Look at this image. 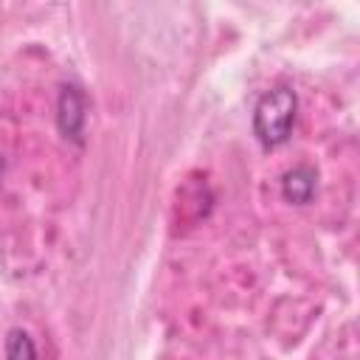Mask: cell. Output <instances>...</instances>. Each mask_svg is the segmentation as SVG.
Instances as JSON below:
<instances>
[{
    "label": "cell",
    "instance_id": "1",
    "mask_svg": "<svg viewBox=\"0 0 360 360\" xmlns=\"http://www.w3.org/2000/svg\"><path fill=\"white\" fill-rule=\"evenodd\" d=\"M295 110H298V98L290 87L267 90L253 110V132L259 143L267 149L284 143L295 124Z\"/></svg>",
    "mask_w": 360,
    "mask_h": 360
},
{
    "label": "cell",
    "instance_id": "2",
    "mask_svg": "<svg viewBox=\"0 0 360 360\" xmlns=\"http://www.w3.org/2000/svg\"><path fill=\"white\" fill-rule=\"evenodd\" d=\"M56 124H59V132L65 138L82 143L84 124H87V98H84L82 87L65 84L59 90V98H56Z\"/></svg>",
    "mask_w": 360,
    "mask_h": 360
},
{
    "label": "cell",
    "instance_id": "3",
    "mask_svg": "<svg viewBox=\"0 0 360 360\" xmlns=\"http://www.w3.org/2000/svg\"><path fill=\"white\" fill-rule=\"evenodd\" d=\"M315 186H318V174L312 166H295L284 174L281 180V194L287 202H295V205H304L312 200L315 194Z\"/></svg>",
    "mask_w": 360,
    "mask_h": 360
},
{
    "label": "cell",
    "instance_id": "4",
    "mask_svg": "<svg viewBox=\"0 0 360 360\" xmlns=\"http://www.w3.org/2000/svg\"><path fill=\"white\" fill-rule=\"evenodd\" d=\"M6 360H39L37 346L25 329H11L6 338Z\"/></svg>",
    "mask_w": 360,
    "mask_h": 360
},
{
    "label": "cell",
    "instance_id": "5",
    "mask_svg": "<svg viewBox=\"0 0 360 360\" xmlns=\"http://www.w3.org/2000/svg\"><path fill=\"white\" fill-rule=\"evenodd\" d=\"M0 174H3V158H0Z\"/></svg>",
    "mask_w": 360,
    "mask_h": 360
}]
</instances>
